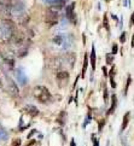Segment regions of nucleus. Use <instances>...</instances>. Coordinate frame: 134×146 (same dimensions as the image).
Listing matches in <instances>:
<instances>
[{
    "label": "nucleus",
    "instance_id": "f257e3e1",
    "mask_svg": "<svg viewBox=\"0 0 134 146\" xmlns=\"http://www.w3.org/2000/svg\"><path fill=\"white\" fill-rule=\"evenodd\" d=\"M15 24L9 19H0V39L10 40L13 38Z\"/></svg>",
    "mask_w": 134,
    "mask_h": 146
},
{
    "label": "nucleus",
    "instance_id": "f03ea898",
    "mask_svg": "<svg viewBox=\"0 0 134 146\" xmlns=\"http://www.w3.org/2000/svg\"><path fill=\"white\" fill-rule=\"evenodd\" d=\"M33 93H34V97L42 104H47L51 100V98H52L50 91L45 86H36L34 88Z\"/></svg>",
    "mask_w": 134,
    "mask_h": 146
},
{
    "label": "nucleus",
    "instance_id": "7ed1b4c3",
    "mask_svg": "<svg viewBox=\"0 0 134 146\" xmlns=\"http://www.w3.org/2000/svg\"><path fill=\"white\" fill-rule=\"evenodd\" d=\"M45 22L47 23L48 27H53L58 23V12L53 9H48L46 11V16H45Z\"/></svg>",
    "mask_w": 134,
    "mask_h": 146
},
{
    "label": "nucleus",
    "instance_id": "20e7f679",
    "mask_svg": "<svg viewBox=\"0 0 134 146\" xmlns=\"http://www.w3.org/2000/svg\"><path fill=\"white\" fill-rule=\"evenodd\" d=\"M23 111H24L25 113H28L29 116H32V117H35V116H38V115H39L38 108L34 106V105H25V106L23 108Z\"/></svg>",
    "mask_w": 134,
    "mask_h": 146
},
{
    "label": "nucleus",
    "instance_id": "39448f33",
    "mask_svg": "<svg viewBox=\"0 0 134 146\" xmlns=\"http://www.w3.org/2000/svg\"><path fill=\"white\" fill-rule=\"evenodd\" d=\"M74 7H75V4H70L68 7H66V17H68L71 22L75 23L76 21H75V13H74Z\"/></svg>",
    "mask_w": 134,
    "mask_h": 146
},
{
    "label": "nucleus",
    "instance_id": "423d86ee",
    "mask_svg": "<svg viewBox=\"0 0 134 146\" xmlns=\"http://www.w3.org/2000/svg\"><path fill=\"white\" fill-rule=\"evenodd\" d=\"M9 92L11 93L13 97H17L18 96V88L16 86V83H15L11 79H9Z\"/></svg>",
    "mask_w": 134,
    "mask_h": 146
},
{
    "label": "nucleus",
    "instance_id": "0eeeda50",
    "mask_svg": "<svg viewBox=\"0 0 134 146\" xmlns=\"http://www.w3.org/2000/svg\"><path fill=\"white\" fill-rule=\"evenodd\" d=\"M96 58H97V54H96V48H94V45H92L91 54H90V60H91L92 71H94V70H96Z\"/></svg>",
    "mask_w": 134,
    "mask_h": 146
},
{
    "label": "nucleus",
    "instance_id": "6e6552de",
    "mask_svg": "<svg viewBox=\"0 0 134 146\" xmlns=\"http://www.w3.org/2000/svg\"><path fill=\"white\" fill-rule=\"evenodd\" d=\"M116 105H117V97H116V94H112V97H111V106H110L109 110H107V115H111L112 112L115 111Z\"/></svg>",
    "mask_w": 134,
    "mask_h": 146
},
{
    "label": "nucleus",
    "instance_id": "1a4fd4ad",
    "mask_svg": "<svg viewBox=\"0 0 134 146\" xmlns=\"http://www.w3.org/2000/svg\"><path fill=\"white\" fill-rule=\"evenodd\" d=\"M45 1L47 3V4H50V5H52V6H56V7L60 9L64 5L65 0H45Z\"/></svg>",
    "mask_w": 134,
    "mask_h": 146
},
{
    "label": "nucleus",
    "instance_id": "9d476101",
    "mask_svg": "<svg viewBox=\"0 0 134 146\" xmlns=\"http://www.w3.org/2000/svg\"><path fill=\"white\" fill-rule=\"evenodd\" d=\"M129 118H131V112H126V115L123 116V121H122V126H121V130H122V132L127 128L128 123H129Z\"/></svg>",
    "mask_w": 134,
    "mask_h": 146
},
{
    "label": "nucleus",
    "instance_id": "9b49d317",
    "mask_svg": "<svg viewBox=\"0 0 134 146\" xmlns=\"http://www.w3.org/2000/svg\"><path fill=\"white\" fill-rule=\"evenodd\" d=\"M68 79H69V72L68 71H58L57 72V80L58 81L68 80Z\"/></svg>",
    "mask_w": 134,
    "mask_h": 146
},
{
    "label": "nucleus",
    "instance_id": "f8f14e48",
    "mask_svg": "<svg viewBox=\"0 0 134 146\" xmlns=\"http://www.w3.org/2000/svg\"><path fill=\"white\" fill-rule=\"evenodd\" d=\"M9 7L6 4H5L4 0H0V13H9Z\"/></svg>",
    "mask_w": 134,
    "mask_h": 146
},
{
    "label": "nucleus",
    "instance_id": "ddd939ff",
    "mask_svg": "<svg viewBox=\"0 0 134 146\" xmlns=\"http://www.w3.org/2000/svg\"><path fill=\"white\" fill-rule=\"evenodd\" d=\"M87 65H88V56H85V59H84V68H82V75L81 77H85L86 76V69H87Z\"/></svg>",
    "mask_w": 134,
    "mask_h": 146
},
{
    "label": "nucleus",
    "instance_id": "4468645a",
    "mask_svg": "<svg viewBox=\"0 0 134 146\" xmlns=\"http://www.w3.org/2000/svg\"><path fill=\"white\" fill-rule=\"evenodd\" d=\"M17 77H18V80H19V82L22 83V85H25L27 83V79H25V76H24V74L21 70H18V74H17Z\"/></svg>",
    "mask_w": 134,
    "mask_h": 146
},
{
    "label": "nucleus",
    "instance_id": "2eb2a0df",
    "mask_svg": "<svg viewBox=\"0 0 134 146\" xmlns=\"http://www.w3.org/2000/svg\"><path fill=\"white\" fill-rule=\"evenodd\" d=\"M105 60H106V64L111 65L112 63H114V54L112 53H106L105 54Z\"/></svg>",
    "mask_w": 134,
    "mask_h": 146
},
{
    "label": "nucleus",
    "instance_id": "dca6fc26",
    "mask_svg": "<svg viewBox=\"0 0 134 146\" xmlns=\"http://www.w3.org/2000/svg\"><path fill=\"white\" fill-rule=\"evenodd\" d=\"M131 83H132V77H131V75H128L127 83H126V87H125V93H123V94H125V96H127V93H128V88H129Z\"/></svg>",
    "mask_w": 134,
    "mask_h": 146
},
{
    "label": "nucleus",
    "instance_id": "f3484780",
    "mask_svg": "<svg viewBox=\"0 0 134 146\" xmlns=\"http://www.w3.org/2000/svg\"><path fill=\"white\" fill-rule=\"evenodd\" d=\"M126 40H127V33L126 32H122L121 35H120V42L121 44H125Z\"/></svg>",
    "mask_w": 134,
    "mask_h": 146
},
{
    "label": "nucleus",
    "instance_id": "a211bd4d",
    "mask_svg": "<svg viewBox=\"0 0 134 146\" xmlns=\"http://www.w3.org/2000/svg\"><path fill=\"white\" fill-rule=\"evenodd\" d=\"M103 25H104V28L109 32L110 30V27H109V22H107V17H106V15L104 16V19H103Z\"/></svg>",
    "mask_w": 134,
    "mask_h": 146
},
{
    "label": "nucleus",
    "instance_id": "6ab92c4d",
    "mask_svg": "<svg viewBox=\"0 0 134 146\" xmlns=\"http://www.w3.org/2000/svg\"><path fill=\"white\" fill-rule=\"evenodd\" d=\"M115 75H116V66L112 65L109 71V77H115Z\"/></svg>",
    "mask_w": 134,
    "mask_h": 146
},
{
    "label": "nucleus",
    "instance_id": "aec40b11",
    "mask_svg": "<svg viewBox=\"0 0 134 146\" xmlns=\"http://www.w3.org/2000/svg\"><path fill=\"white\" fill-rule=\"evenodd\" d=\"M117 52H118V45L114 44V45H112V48H111V53L115 56V54H117Z\"/></svg>",
    "mask_w": 134,
    "mask_h": 146
},
{
    "label": "nucleus",
    "instance_id": "412c9836",
    "mask_svg": "<svg viewBox=\"0 0 134 146\" xmlns=\"http://www.w3.org/2000/svg\"><path fill=\"white\" fill-rule=\"evenodd\" d=\"M101 70H103V75H104L105 77L109 76V71L106 70V66H103V68H101Z\"/></svg>",
    "mask_w": 134,
    "mask_h": 146
},
{
    "label": "nucleus",
    "instance_id": "4be33fe9",
    "mask_svg": "<svg viewBox=\"0 0 134 146\" xmlns=\"http://www.w3.org/2000/svg\"><path fill=\"white\" fill-rule=\"evenodd\" d=\"M104 124H105V121H104V119H101V121L99 122V128H98V130H99V132H101V130H103V127H104Z\"/></svg>",
    "mask_w": 134,
    "mask_h": 146
},
{
    "label": "nucleus",
    "instance_id": "5701e85b",
    "mask_svg": "<svg viewBox=\"0 0 134 146\" xmlns=\"http://www.w3.org/2000/svg\"><path fill=\"white\" fill-rule=\"evenodd\" d=\"M110 79V85H111V87L112 88H116V82H115V80H114V77H109Z\"/></svg>",
    "mask_w": 134,
    "mask_h": 146
},
{
    "label": "nucleus",
    "instance_id": "b1692460",
    "mask_svg": "<svg viewBox=\"0 0 134 146\" xmlns=\"http://www.w3.org/2000/svg\"><path fill=\"white\" fill-rule=\"evenodd\" d=\"M107 97H109V91H107V88H105V90H104V102L105 103L107 100Z\"/></svg>",
    "mask_w": 134,
    "mask_h": 146
},
{
    "label": "nucleus",
    "instance_id": "393cba45",
    "mask_svg": "<svg viewBox=\"0 0 134 146\" xmlns=\"http://www.w3.org/2000/svg\"><path fill=\"white\" fill-rule=\"evenodd\" d=\"M134 25V12H132L131 15V21H129V27H133Z\"/></svg>",
    "mask_w": 134,
    "mask_h": 146
},
{
    "label": "nucleus",
    "instance_id": "a878e982",
    "mask_svg": "<svg viewBox=\"0 0 134 146\" xmlns=\"http://www.w3.org/2000/svg\"><path fill=\"white\" fill-rule=\"evenodd\" d=\"M91 118H92V117H91V113H88V117H87V118H86V122H85V124H84V127H86V126H87V124H88V123H90V121H91Z\"/></svg>",
    "mask_w": 134,
    "mask_h": 146
},
{
    "label": "nucleus",
    "instance_id": "bb28decb",
    "mask_svg": "<svg viewBox=\"0 0 134 146\" xmlns=\"http://www.w3.org/2000/svg\"><path fill=\"white\" fill-rule=\"evenodd\" d=\"M92 139H93V145H94V146L99 145V141H98V139H94V135H92Z\"/></svg>",
    "mask_w": 134,
    "mask_h": 146
},
{
    "label": "nucleus",
    "instance_id": "cd10ccee",
    "mask_svg": "<svg viewBox=\"0 0 134 146\" xmlns=\"http://www.w3.org/2000/svg\"><path fill=\"white\" fill-rule=\"evenodd\" d=\"M111 18L114 19V21H116V22H117V19H118V18H117V16H116V15H114V13L111 15Z\"/></svg>",
    "mask_w": 134,
    "mask_h": 146
},
{
    "label": "nucleus",
    "instance_id": "c85d7f7f",
    "mask_svg": "<svg viewBox=\"0 0 134 146\" xmlns=\"http://www.w3.org/2000/svg\"><path fill=\"white\" fill-rule=\"evenodd\" d=\"M131 47L134 48V34H133V36H132V45H131Z\"/></svg>",
    "mask_w": 134,
    "mask_h": 146
},
{
    "label": "nucleus",
    "instance_id": "c756f323",
    "mask_svg": "<svg viewBox=\"0 0 134 146\" xmlns=\"http://www.w3.org/2000/svg\"><path fill=\"white\" fill-rule=\"evenodd\" d=\"M18 144H21V140H18V139H17V140H16V141H15V143H13V145H18Z\"/></svg>",
    "mask_w": 134,
    "mask_h": 146
},
{
    "label": "nucleus",
    "instance_id": "7c9ffc66",
    "mask_svg": "<svg viewBox=\"0 0 134 146\" xmlns=\"http://www.w3.org/2000/svg\"><path fill=\"white\" fill-rule=\"evenodd\" d=\"M5 137H6V135H5V134H3L1 132H0V139H3V138H5Z\"/></svg>",
    "mask_w": 134,
    "mask_h": 146
},
{
    "label": "nucleus",
    "instance_id": "2f4dec72",
    "mask_svg": "<svg viewBox=\"0 0 134 146\" xmlns=\"http://www.w3.org/2000/svg\"><path fill=\"white\" fill-rule=\"evenodd\" d=\"M71 146H75V143H74V140H71V143H70Z\"/></svg>",
    "mask_w": 134,
    "mask_h": 146
},
{
    "label": "nucleus",
    "instance_id": "473e14b6",
    "mask_svg": "<svg viewBox=\"0 0 134 146\" xmlns=\"http://www.w3.org/2000/svg\"><path fill=\"white\" fill-rule=\"evenodd\" d=\"M105 1H107V3H109V1H110V0H105Z\"/></svg>",
    "mask_w": 134,
    "mask_h": 146
}]
</instances>
